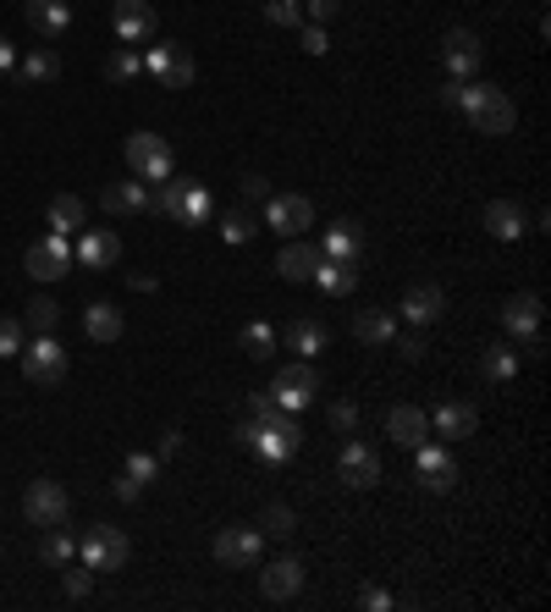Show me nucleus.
<instances>
[{"label":"nucleus","mask_w":551,"mask_h":612,"mask_svg":"<svg viewBox=\"0 0 551 612\" xmlns=\"http://www.w3.org/2000/svg\"><path fill=\"white\" fill-rule=\"evenodd\" d=\"M237 442L254 448L265 464H287V458H298V448H304V430H298V419H293L287 408L270 403V392H254V419L237 425Z\"/></svg>","instance_id":"obj_1"},{"label":"nucleus","mask_w":551,"mask_h":612,"mask_svg":"<svg viewBox=\"0 0 551 612\" xmlns=\"http://www.w3.org/2000/svg\"><path fill=\"white\" fill-rule=\"evenodd\" d=\"M457 111L475 122V133H491V138H502V133L518 127V106L502 89H491V83H464V100H457Z\"/></svg>","instance_id":"obj_2"},{"label":"nucleus","mask_w":551,"mask_h":612,"mask_svg":"<svg viewBox=\"0 0 551 612\" xmlns=\"http://www.w3.org/2000/svg\"><path fill=\"white\" fill-rule=\"evenodd\" d=\"M270 403L276 408H287V414H298V408H309L315 403V392H320V370L309 365V359H293V365H282L270 376Z\"/></svg>","instance_id":"obj_3"},{"label":"nucleus","mask_w":551,"mask_h":612,"mask_svg":"<svg viewBox=\"0 0 551 612\" xmlns=\"http://www.w3.org/2000/svg\"><path fill=\"white\" fill-rule=\"evenodd\" d=\"M23 376L34 387H61L66 381V347L50 336V331H34V342H23Z\"/></svg>","instance_id":"obj_4"},{"label":"nucleus","mask_w":551,"mask_h":612,"mask_svg":"<svg viewBox=\"0 0 551 612\" xmlns=\"http://www.w3.org/2000/svg\"><path fill=\"white\" fill-rule=\"evenodd\" d=\"M127 171L138 183H166L171 171H176V155H171V144L166 138H155V133H133L127 138Z\"/></svg>","instance_id":"obj_5"},{"label":"nucleus","mask_w":551,"mask_h":612,"mask_svg":"<svg viewBox=\"0 0 551 612\" xmlns=\"http://www.w3.org/2000/svg\"><path fill=\"white\" fill-rule=\"evenodd\" d=\"M77 558L95 568V574H117V568L133 558V547H127V536L117 530V524H95V530L77 541Z\"/></svg>","instance_id":"obj_6"},{"label":"nucleus","mask_w":551,"mask_h":612,"mask_svg":"<svg viewBox=\"0 0 551 612\" xmlns=\"http://www.w3.org/2000/svg\"><path fill=\"white\" fill-rule=\"evenodd\" d=\"M144 72H149L155 83H166V89H188L199 66H194V50H188V45H171V39H166V45H149V50H144Z\"/></svg>","instance_id":"obj_7"},{"label":"nucleus","mask_w":551,"mask_h":612,"mask_svg":"<svg viewBox=\"0 0 551 612\" xmlns=\"http://www.w3.org/2000/svg\"><path fill=\"white\" fill-rule=\"evenodd\" d=\"M216 563L221 568H254L259 563V552H265V536L254 530V524H226V530L216 536Z\"/></svg>","instance_id":"obj_8"},{"label":"nucleus","mask_w":551,"mask_h":612,"mask_svg":"<svg viewBox=\"0 0 551 612\" xmlns=\"http://www.w3.org/2000/svg\"><path fill=\"white\" fill-rule=\"evenodd\" d=\"M414 475H419V486H425V491H436V497H446V491L457 486V464H452V453H446L441 442H430V436L414 448Z\"/></svg>","instance_id":"obj_9"},{"label":"nucleus","mask_w":551,"mask_h":612,"mask_svg":"<svg viewBox=\"0 0 551 612\" xmlns=\"http://www.w3.org/2000/svg\"><path fill=\"white\" fill-rule=\"evenodd\" d=\"M336 480L347 486V491H370V486H381V458L364 448V442H342V453H336Z\"/></svg>","instance_id":"obj_10"},{"label":"nucleus","mask_w":551,"mask_h":612,"mask_svg":"<svg viewBox=\"0 0 551 612\" xmlns=\"http://www.w3.org/2000/svg\"><path fill=\"white\" fill-rule=\"evenodd\" d=\"M441 66H446V77H457V83H475V72H480V34L446 28V39H441Z\"/></svg>","instance_id":"obj_11"},{"label":"nucleus","mask_w":551,"mask_h":612,"mask_svg":"<svg viewBox=\"0 0 551 612\" xmlns=\"http://www.w3.org/2000/svg\"><path fill=\"white\" fill-rule=\"evenodd\" d=\"M23 513H28L34 530L66 524V486H56V480H34V486L23 491Z\"/></svg>","instance_id":"obj_12"},{"label":"nucleus","mask_w":551,"mask_h":612,"mask_svg":"<svg viewBox=\"0 0 551 612\" xmlns=\"http://www.w3.org/2000/svg\"><path fill=\"white\" fill-rule=\"evenodd\" d=\"M315 221V205L304 194H270L265 199V227H276L282 237H304Z\"/></svg>","instance_id":"obj_13"},{"label":"nucleus","mask_w":551,"mask_h":612,"mask_svg":"<svg viewBox=\"0 0 551 612\" xmlns=\"http://www.w3.org/2000/svg\"><path fill=\"white\" fill-rule=\"evenodd\" d=\"M72 259L83 271H111V266H122V237L111 227H88V232H77V254Z\"/></svg>","instance_id":"obj_14"},{"label":"nucleus","mask_w":551,"mask_h":612,"mask_svg":"<svg viewBox=\"0 0 551 612\" xmlns=\"http://www.w3.org/2000/svg\"><path fill=\"white\" fill-rule=\"evenodd\" d=\"M502 326H507V336H518L529 347V354H540V298L535 293H513L502 304Z\"/></svg>","instance_id":"obj_15"},{"label":"nucleus","mask_w":551,"mask_h":612,"mask_svg":"<svg viewBox=\"0 0 551 612\" xmlns=\"http://www.w3.org/2000/svg\"><path fill=\"white\" fill-rule=\"evenodd\" d=\"M111 28H117L122 45H144V39H155L160 17H155L149 0H117V7H111Z\"/></svg>","instance_id":"obj_16"},{"label":"nucleus","mask_w":551,"mask_h":612,"mask_svg":"<svg viewBox=\"0 0 551 612\" xmlns=\"http://www.w3.org/2000/svg\"><path fill=\"white\" fill-rule=\"evenodd\" d=\"M66 271H72V243H66V237L50 232V237H39V243L28 248V277H34V282H61Z\"/></svg>","instance_id":"obj_17"},{"label":"nucleus","mask_w":551,"mask_h":612,"mask_svg":"<svg viewBox=\"0 0 551 612\" xmlns=\"http://www.w3.org/2000/svg\"><path fill=\"white\" fill-rule=\"evenodd\" d=\"M320 243H304V237H287V248L276 254V277L282 282H315V271H320Z\"/></svg>","instance_id":"obj_18"},{"label":"nucleus","mask_w":551,"mask_h":612,"mask_svg":"<svg viewBox=\"0 0 551 612\" xmlns=\"http://www.w3.org/2000/svg\"><path fill=\"white\" fill-rule=\"evenodd\" d=\"M160 480V453H127V464L117 469V497L122 502H138L144 497V486H155Z\"/></svg>","instance_id":"obj_19"},{"label":"nucleus","mask_w":551,"mask_h":612,"mask_svg":"<svg viewBox=\"0 0 551 612\" xmlns=\"http://www.w3.org/2000/svg\"><path fill=\"white\" fill-rule=\"evenodd\" d=\"M430 425H436V436L441 442H469L475 436V425H480V414H475V403H441L436 414H430Z\"/></svg>","instance_id":"obj_20"},{"label":"nucleus","mask_w":551,"mask_h":612,"mask_svg":"<svg viewBox=\"0 0 551 612\" xmlns=\"http://www.w3.org/2000/svg\"><path fill=\"white\" fill-rule=\"evenodd\" d=\"M259 590H265L270 601H293V596L304 590V563H298V558H276V563L259 574Z\"/></svg>","instance_id":"obj_21"},{"label":"nucleus","mask_w":551,"mask_h":612,"mask_svg":"<svg viewBox=\"0 0 551 612\" xmlns=\"http://www.w3.org/2000/svg\"><path fill=\"white\" fill-rule=\"evenodd\" d=\"M23 17H28V28H34L39 39H61V34L72 28V7H66V0H28Z\"/></svg>","instance_id":"obj_22"},{"label":"nucleus","mask_w":551,"mask_h":612,"mask_svg":"<svg viewBox=\"0 0 551 612\" xmlns=\"http://www.w3.org/2000/svg\"><path fill=\"white\" fill-rule=\"evenodd\" d=\"M387 436H392V442H403V448H419L425 436H430V414L414 408V403H397V408L387 414Z\"/></svg>","instance_id":"obj_23"},{"label":"nucleus","mask_w":551,"mask_h":612,"mask_svg":"<svg viewBox=\"0 0 551 612\" xmlns=\"http://www.w3.org/2000/svg\"><path fill=\"white\" fill-rule=\"evenodd\" d=\"M353 336H358L364 347H392L397 315H392V309H358V315H353Z\"/></svg>","instance_id":"obj_24"},{"label":"nucleus","mask_w":551,"mask_h":612,"mask_svg":"<svg viewBox=\"0 0 551 612\" xmlns=\"http://www.w3.org/2000/svg\"><path fill=\"white\" fill-rule=\"evenodd\" d=\"M100 205H106V216H149V194H144V183H138V178L111 183V188L100 194Z\"/></svg>","instance_id":"obj_25"},{"label":"nucleus","mask_w":551,"mask_h":612,"mask_svg":"<svg viewBox=\"0 0 551 612\" xmlns=\"http://www.w3.org/2000/svg\"><path fill=\"white\" fill-rule=\"evenodd\" d=\"M480 221H486V232H491V237H502V243L524 237V227H529V216H524V210H518L513 199H491Z\"/></svg>","instance_id":"obj_26"},{"label":"nucleus","mask_w":551,"mask_h":612,"mask_svg":"<svg viewBox=\"0 0 551 612\" xmlns=\"http://www.w3.org/2000/svg\"><path fill=\"white\" fill-rule=\"evenodd\" d=\"M397 309H403L414 326H430V320L446 309V293H441V287H430V282H419V287H408V293H403V304H397Z\"/></svg>","instance_id":"obj_27"},{"label":"nucleus","mask_w":551,"mask_h":612,"mask_svg":"<svg viewBox=\"0 0 551 612\" xmlns=\"http://www.w3.org/2000/svg\"><path fill=\"white\" fill-rule=\"evenodd\" d=\"M320 254H326V259H353V266H358V254H364V227H358V221H336V227L326 232Z\"/></svg>","instance_id":"obj_28"},{"label":"nucleus","mask_w":551,"mask_h":612,"mask_svg":"<svg viewBox=\"0 0 551 612\" xmlns=\"http://www.w3.org/2000/svg\"><path fill=\"white\" fill-rule=\"evenodd\" d=\"M45 221H50V232H56V237H72V232H83L88 210H83V199H77V194H56V199H50V210H45Z\"/></svg>","instance_id":"obj_29"},{"label":"nucleus","mask_w":551,"mask_h":612,"mask_svg":"<svg viewBox=\"0 0 551 612\" xmlns=\"http://www.w3.org/2000/svg\"><path fill=\"white\" fill-rule=\"evenodd\" d=\"M315 282H320V293H331V298H347V293L358 287V266H353V259H320Z\"/></svg>","instance_id":"obj_30"},{"label":"nucleus","mask_w":551,"mask_h":612,"mask_svg":"<svg viewBox=\"0 0 551 612\" xmlns=\"http://www.w3.org/2000/svg\"><path fill=\"white\" fill-rule=\"evenodd\" d=\"M83 331L95 336V342H117V336H122V309L106 304V298L88 304V309H83Z\"/></svg>","instance_id":"obj_31"},{"label":"nucleus","mask_w":551,"mask_h":612,"mask_svg":"<svg viewBox=\"0 0 551 612\" xmlns=\"http://www.w3.org/2000/svg\"><path fill=\"white\" fill-rule=\"evenodd\" d=\"M480 376H486L491 387L513 381V376H518V347H507V342H491L486 354H480Z\"/></svg>","instance_id":"obj_32"},{"label":"nucleus","mask_w":551,"mask_h":612,"mask_svg":"<svg viewBox=\"0 0 551 612\" xmlns=\"http://www.w3.org/2000/svg\"><path fill=\"white\" fill-rule=\"evenodd\" d=\"M210 210H216L210 188H199V183H182V199H176V221H182V227H205V221H210Z\"/></svg>","instance_id":"obj_33"},{"label":"nucleus","mask_w":551,"mask_h":612,"mask_svg":"<svg viewBox=\"0 0 551 612\" xmlns=\"http://www.w3.org/2000/svg\"><path fill=\"white\" fill-rule=\"evenodd\" d=\"M326 342H331V336H326V326H320V320H293V326H287V347H293L298 359L326 354Z\"/></svg>","instance_id":"obj_34"},{"label":"nucleus","mask_w":551,"mask_h":612,"mask_svg":"<svg viewBox=\"0 0 551 612\" xmlns=\"http://www.w3.org/2000/svg\"><path fill=\"white\" fill-rule=\"evenodd\" d=\"M293 530H298V513H293L287 502H270V507L259 513V536H270V541H293Z\"/></svg>","instance_id":"obj_35"},{"label":"nucleus","mask_w":551,"mask_h":612,"mask_svg":"<svg viewBox=\"0 0 551 612\" xmlns=\"http://www.w3.org/2000/svg\"><path fill=\"white\" fill-rule=\"evenodd\" d=\"M39 558H45L50 568H66V563L77 558V541H72L66 530H61V524H50V536L39 541Z\"/></svg>","instance_id":"obj_36"},{"label":"nucleus","mask_w":551,"mask_h":612,"mask_svg":"<svg viewBox=\"0 0 551 612\" xmlns=\"http://www.w3.org/2000/svg\"><path fill=\"white\" fill-rule=\"evenodd\" d=\"M23 77H28V83H56V77H61V56H56V50H28Z\"/></svg>","instance_id":"obj_37"},{"label":"nucleus","mask_w":551,"mask_h":612,"mask_svg":"<svg viewBox=\"0 0 551 612\" xmlns=\"http://www.w3.org/2000/svg\"><path fill=\"white\" fill-rule=\"evenodd\" d=\"M237 342H243V354H254V359H265L270 347H276V331L265 326V320H248L243 331H237Z\"/></svg>","instance_id":"obj_38"},{"label":"nucleus","mask_w":551,"mask_h":612,"mask_svg":"<svg viewBox=\"0 0 551 612\" xmlns=\"http://www.w3.org/2000/svg\"><path fill=\"white\" fill-rule=\"evenodd\" d=\"M265 23L298 28V23H304V0H265Z\"/></svg>","instance_id":"obj_39"},{"label":"nucleus","mask_w":551,"mask_h":612,"mask_svg":"<svg viewBox=\"0 0 551 612\" xmlns=\"http://www.w3.org/2000/svg\"><path fill=\"white\" fill-rule=\"evenodd\" d=\"M23 320H12V315H0V359H17L23 354Z\"/></svg>","instance_id":"obj_40"},{"label":"nucleus","mask_w":551,"mask_h":612,"mask_svg":"<svg viewBox=\"0 0 551 612\" xmlns=\"http://www.w3.org/2000/svg\"><path fill=\"white\" fill-rule=\"evenodd\" d=\"M144 72V56H133V50H117L111 61H106V77L111 83H127V77H138Z\"/></svg>","instance_id":"obj_41"},{"label":"nucleus","mask_w":551,"mask_h":612,"mask_svg":"<svg viewBox=\"0 0 551 612\" xmlns=\"http://www.w3.org/2000/svg\"><path fill=\"white\" fill-rule=\"evenodd\" d=\"M221 237H226V243H248V237H254V216H248V210H226V216H221Z\"/></svg>","instance_id":"obj_42"},{"label":"nucleus","mask_w":551,"mask_h":612,"mask_svg":"<svg viewBox=\"0 0 551 612\" xmlns=\"http://www.w3.org/2000/svg\"><path fill=\"white\" fill-rule=\"evenodd\" d=\"M56 320H61V304L39 293V298L28 304V326H34V331H56Z\"/></svg>","instance_id":"obj_43"},{"label":"nucleus","mask_w":551,"mask_h":612,"mask_svg":"<svg viewBox=\"0 0 551 612\" xmlns=\"http://www.w3.org/2000/svg\"><path fill=\"white\" fill-rule=\"evenodd\" d=\"M61 590H66L72 601H83L88 590H95V568H88V563H83V568H66V574H61Z\"/></svg>","instance_id":"obj_44"},{"label":"nucleus","mask_w":551,"mask_h":612,"mask_svg":"<svg viewBox=\"0 0 551 612\" xmlns=\"http://www.w3.org/2000/svg\"><path fill=\"white\" fill-rule=\"evenodd\" d=\"M392 347H397V359H408V365H414V359H425V331H419V326H414V331H397V336H392Z\"/></svg>","instance_id":"obj_45"},{"label":"nucleus","mask_w":551,"mask_h":612,"mask_svg":"<svg viewBox=\"0 0 551 612\" xmlns=\"http://www.w3.org/2000/svg\"><path fill=\"white\" fill-rule=\"evenodd\" d=\"M331 430H342V436H353L358 430V403H331Z\"/></svg>","instance_id":"obj_46"},{"label":"nucleus","mask_w":551,"mask_h":612,"mask_svg":"<svg viewBox=\"0 0 551 612\" xmlns=\"http://www.w3.org/2000/svg\"><path fill=\"white\" fill-rule=\"evenodd\" d=\"M298 45H304V56H326V50H331V39H326V28H320V23H309V28L298 34Z\"/></svg>","instance_id":"obj_47"},{"label":"nucleus","mask_w":551,"mask_h":612,"mask_svg":"<svg viewBox=\"0 0 551 612\" xmlns=\"http://www.w3.org/2000/svg\"><path fill=\"white\" fill-rule=\"evenodd\" d=\"M243 199H248V205H265V199H270V178L248 171V178H243Z\"/></svg>","instance_id":"obj_48"},{"label":"nucleus","mask_w":551,"mask_h":612,"mask_svg":"<svg viewBox=\"0 0 551 612\" xmlns=\"http://www.w3.org/2000/svg\"><path fill=\"white\" fill-rule=\"evenodd\" d=\"M392 601H397V596H392V590H381V585H370V590L358 596V607H364V612H387Z\"/></svg>","instance_id":"obj_49"},{"label":"nucleus","mask_w":551,"mask_h":612,"mask_svg":"<svg viewBox=\"0 0 551 612\" xmlns=\"http://www.w3.org/2000/svg\"><path fill=\"white\" fill-rule=\"evenodd\" d=\"M304 12H309L315 23H331V17L342 12V0H304Z\"/></svg>","instance_id":"obj_50"},{"label":"nucleus","mask_w":551,"mask_h":612,"mask_svg":"<svg viewBox=\"0 0 551 612\" xmlns=\"http://www.w3.org/2000/svg\"><path fill=\"white\" fill-rule=\"evenodd\" d=\"M436 100H441V106H457V100H464V83H457V77H446L441 89H436Z\"/></svg>","instance_id":"obj_51"},{"label":"nucleus","mask_w":551,"mask_h":612,"mask_svg":"<svg viewBox=\"0 0 551 612\" xmlns=\"http://www.w3.org/2000/svg\"><path fill=\"white\" fill-rule=\"evenodd\" d=\"M12 66H17V45H12V39H0V77H7Z\"/></svg>","instance_id":"obj_52"},{"label":"nucleus","mask_w":551,"mask_h":612,"mask_svg":"<svg viewBox=\"0 0 551 612\" xmlns=\"http://www.w3.org/2000/svg\"><path fill=\"white\" fill-rule=\"evenodd\" d=\"M176 448H182V436H176V430H166V436H160V464H166Z\"/></svg>","instance_id":"obj_53"}]
</instances>
